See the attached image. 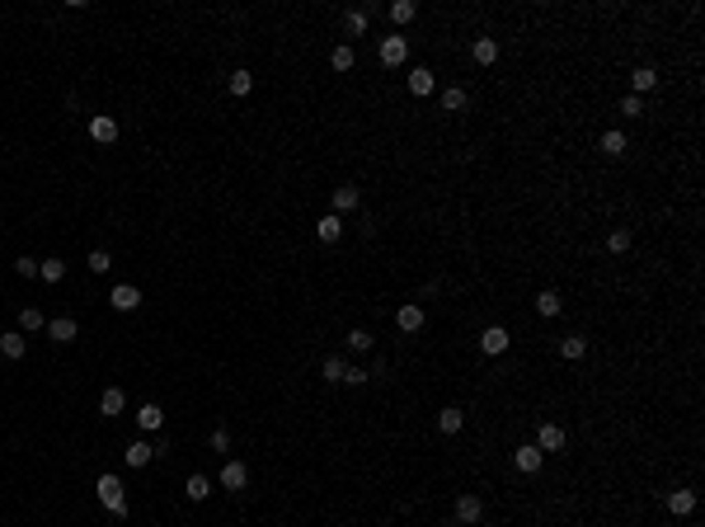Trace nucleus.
Returning a JSON list of instances; mask_svg holds the SVG:
<instances>
[{
	"label": "nucleus",
	"instance_id": "1",
	"mask_svg": "<svg viewBox=\"0 0 705 527\" xmlns=\"http://www.w3.org/2000/svg\"><path fill=\"white\" fill-rule=\"evenodd\" d=\"M94 495H99V504H104L113 518H127V495H123V480L118 475H99L94 480Z\"/></svg>",
	"mask_w": 705,
	"mask_h": 527
},
{
	"label": "nucleus",
	"instance_id": "2",
	"mask_svg": "<svg viewBox=\"0 0 705 527\" xmlns=\"http://www.w3.org/2000/svg\"><path fill=\"white\" fill-rule=\"evenodd\" d=\"M108 306H113V311H123V316H127V311H136V306H141V292L132 288V283H118V288L108 292Z\"/></svg>",
	"mask_w": 705,
	"mask_h": 527
},
{
	"label": "nucleus",
	"instance_id": "3",
	"mask_svg": "<svg viewBox=\"0 0 705 527\" xmlns=\"http://www.w3.org/2000/svg\"><path fill=\"white\" fill-rule=\"evenodd\" d=\"M541 461H546V452L536 448V443H527V448L513 452V466H518L522 475H536V471H541Z\"/></svg>",
	"mask_w": 705,
	"mask_h": 527
},
{
	"label": "nucleus",
	"instance_id": "4",
	"mask_svg": "<svg viewBox=\"0 0 705 527\" xmlns=\"http://www.w3.org/2000/svg\"><path fill=\"white\" fill-rule=\"evenodd\" d=\"M423 320H428V316H423V306H418V301H405V306L395 311V325H400L405 335H418V330H423Z\"/></svg>",
	"mask_w": 705,
	"mask_h": 527
},
{
	"label": "nucleus",
	"instance_id": "5",
	"mask_svg": "<svg viewBox=\"0 0 705 527\" xmlns=\"http://www.w3.org/2000/svg\"><path fill=\"white\" fill-rule=\"evenodd\" d=\"M508 344H513V335H508L503 325H489V330L480 335V348H484L489 358H498V353H508Z\"/></svg>",
	"mask_w": 705,
	"mask_h": 527
},
{
	"label": "nucleus",
	"instance_id": "6",
	"mask_svg": "<svg viewBox=\"0 0 705 527\" xmlns=\"http://www.w3.org/2000/svg\"><path fill=\"white\" fill-rule=\"evenodd\" d=\"M409 57V43H405V33H391V38H381V61L386 66H400Z\"/></svg>",
	"mask_w": 705,
	"mask_h": 527
},
{
	"label": "nucleus",
	"instance_id": "7",
	"mask_svg": "<svg viewBox=\"0 0 705 527\" xmlns=\"http://www.w3.org/2000/svg\"><path fill=\"white\" fill-rule=\"evenodd\" d=\"M245 485H249V466H245V461H226V466H221V490L235 495V490H245Z\"/></svg>",
	"mask_w": 705,
	"mask_h": 527
},
{
	"label": "nucleus",
	"instance_id": "8",
	"mask_svg": "<svg viewBox=\"0 0 705 527\" xmlns=\"http://www.w3.org/2000/svg\"><path fill=\"white\" fill-rule=\"evenodd\" d=\"M484 518V499L480 495H461L456 499V523H480Z\"/></svg>",
	"mask_w": 705,
	"mask_h": 527
},
{
	"label": "nucleus",
	"instance_id": "9",
	"mask_svg": "<svg viewBox=\"0 0 705 527\" xmlns=\"http://www.w3.org/2000/svg\"><path fill=\"white\" fill-rule=\"evenodd\" d=\"M136 428H141V433H160V428H165V410H160V405H141V410H136Z\"/></svg>",
	"mask_w": 705,
	"mask_h": 527
},
{
	"label": "nucleus",
	"instance_id": "10",
	"mask_svg": "<svg viewBox=\"0 0 705 527\" xmlns=\"http://www.w3.org/2000/svg\"><path fill=\"white\" fill-rule=\"evenodd\" d=\"M536 448H541V452H560V448H564V428H560V424H541Z\"/></svg>",
	"mask_w": 705,
	"mask_h": 527
},
{
	"label": "nucleus",
	"instance_id": "11",
	"mask_svg": "<svg viewBox=\"0 0 705 527\" xmlns=\"http://www.w3.org/2000/svg\"><path fill=\"white\" fill-rule=\"evenodd\" d=\"M90 137H94V141H118V123H113L108 113H94V118H90Z\"/></svg>",
	"mask_w": 705,
	"mask_h": 527
},
{
	"label": "nucleus",
	"instance_id": "12",
	"mask_svg": "<svg viewBox=\"0 0 705 527\" xmlns=\"http://www.w3.org/2000/svg\"><path fill=\"white\" fill-rule=\"evenodd\" d=\"M315 236L325 240V245H334V240L343 236V217H334V212H329V217H320V221H315Z\"/></svg>",
	"mask_w": 705,
	"mask_h": 527
},
{
	"label": "nucleus",
	"instance_id": "13",
	"mask_svg": "<svg viewBox=\"0 0 705 527\" xmlns=\"http://www.w3.org/2000/svg\"><path fill=\"white\" fill-rule=\"evenodd\" d=\"M48 335H52L57 344H71V339H76V316H57V320H48Z\"/></svg>",
	"mask_w": 705,
	"mask_h": 527
},
{
	"label": "nucleus",
	"instance_id": "14",
	"mask_svg": "<svg viewBox=\"0 0 705 527\" xmlns=\"http://www.w3.org/2000/svg\"><path fill=\"white\" fill-rule=\"evenodd\" d=\"M358 203H362V193H358V188H353V184L334 188V217H343V212H353V208H358Z\"/></svg>",
	"mask_w": 705,
	"mask_h": 527
},
{
	"label": "nucleus",
	"instance_id": "15",
	"mask_svg": "<svg viewBox=\"0 0 705 527\" xmlns=\"http://www.w3.org/2000/svg\"><path fill=\"white\" fill-rule=\"evenodd\" d=\"M691 508H696V495H691V490H673V495H668V513H673V518H686Z\"/></svg>",
	"mask_w": 705,
	"mask_h": 527
},
{
	"label": "nucleus",
	"instance_id": "16",
	"mask_svg": "<svg viewBox=\"0 0 705 527\" xmlns=\"http://www.w3.org/2000/svg\"><path fill=\"white\" fill-rule=\"evenodd\" d=\"M433 85H438V80H433V71H428V66H414V76H409V95H418V99H423V95H433Z\"/></svg>",
	"mask_w": 705,
	"mask_h": 527
},
{
	"label": "nucleus",
	"instance_id": "17",
	"mask_svg": "<svg viewBox=\"0 0 705 527\" xmlns=\"http://www.w3.org/2000/svg\"><path fill=\"white\" fill-rule=\"evenodd\" d=\"M583 353H588V339H583V335H569V339H560V358H564V363H578Z\"/></svg>",
	"mask_w": 705,
	"mask_h": 527
},
{
	"label": "nucleus",
	"instance_id": "18",
	"mask_svg": "<svg viewBox=\"0 0 705 527\" xmlns=\"http://www.w3.org/2000/svg\"><path fill=\"white\" fill-rule=\"evenodd\" d=\"M24 348H28V344H24V335H19V330L0 335V353H5V358H14V363H19V358H24Z\"/></svg>",
	"mask_w": 705,
	"mask_h": 527
},
{
	"label": "nucleus",
	"instance_id": "19",
	"mask_svg": "<svg viewBox=\"0 0 705 527\" xmlns=\"http://www.w3.org/2000/svg\"><path fill=\"white\" fill-rule=\"evenodd\" d=\"M536 311H541V316H560V311H564V297H560L555 288H546L541 297H536Z\"/></svg>",
	"mask_w": 705,
	"mask_h": 527
},
{
	"label": "nucleus",
	"instance_id": "20",
	"mask_svg": "<svg viewBox=\"0 0 705 527\" xmlns=\"http://www.w3.org/2000/svg\"><path fill=\"white\" fill-rule=\"evenodd\" d=\"M470 52H475V61H480V66H494V61H498V43H494V38H475V48H470Z\"/></svg>",
	"mask_w": 705,
	"mask_h": 527
},
{
	"label": "nucleus",
	"instance_id": "21",
	"mask_svg": "<svg viewBox=\"0 0 705 527\" xmlns=\"http://www.w3.org/2000/svg\"><path fill=\"white\" fill-rule=\"evenodd\" d=\"M626 132H602V156H626Z\"/></svg>",
	"mask_w": 705,
	"mask_h": 527
},
{
	"label": "nucleus",
	"instance_id": "22",
	"mask_svg": "<svg viewBox=\"0 0 705 527\" xmlns=\"http://www.w3.org/2000/svg\"><path fill=\"white\" fill-rule=\"evenodd\" d=\"M123 405H127V395L118 391V386H108V391L99 395V410H104V415H123Z\"/></svg>",
	"mask_w": 705,
	"mask_h": 527
},
{
	"label": "nucleus",
	"instance_id": "23",
	"mask_svg": "<svg viewBox=\"0 0 705 527\" xmlns=\"http://www.w3.org/2000/svg\"><path fill=\"white\" fill-rule=\"evenodd\" d=\"M367 24H371V14H367V10H348V14H343V28H348L353 38H362Z\"/></svg>",
	"mask_w": 705,
	"mask_h": 527
},
{
	"label": "nucleus",
	"instance_id": "24",
	"mask_svg": "<svg viewBox=\"0 0 705 527\" xmlns=\"http://www.w3.org/2000/svg\"><path fill=\"white\" fill-rule=\"evenodd\" d=\"M461 424H466V415H461L456 405H447L442 415H438V428H442V433H461Z\"/></svg>",
	"mask_w": 705,
	"mask_h": 527
},
{
	"label": "nucleus",
	"instance_id": "25",
	"mask_svg": "<svg viewBox=\"0 0 705 527\" xmlns=\"http://www.w3.org/2000/svg\"><path fill=\"white\" fill-rule=\"evenodd\" d=\"M38 278H43V283H61V278H66V264H61V259H43V264H38Z\"/></svg>",
	"mask_w": 705,
	"mask_h": 527
},
{
	"label": "nucleus",
	"instance_id": "26",
	"mask_svg": "<svg viewBox=\"0 0 705 527\" xmlns=\"http://www.w3.org/2000/svg\"><path fill=\"white\" fill-rule=\"evenodd\" d=\"M630 85H635V99H640L644 90H653V85H658V71H649V66H640V71L630 76Z\"/></svg>",
	"mask_w": 705,
	"mask_h": 527
},
{
	"label": "nucleus",
	"instance_id": "27",
	"mask_svg": "<svg viewBox=\"0 0 705 527\" xmlns=\"http://www.w3.org/2000/svg\"><path fill=\"white\" fill-rule=\"evenodd\" d=\"M207 495H212V480H207V475H188V499L203 504Z\"/></svg>",
	"mask_w": 705,
	"mask_h": 527
},
{
	"label": "nucleus",
	"instance_id": "28",
	"mask_svg": "<svg viewBox=\"0 0 705 527\" xmlns=\"http://www.w3.org/2000/svg\"><path fill=\"white\" fill-rule=\"evenodd\" d=\"M442 108H447V113H461V108H466V90H461V85L442 90Z\"/></svg>",
	"mask_w": 705,
	"mask_h": 527
},
{
	"label": "nucleus",
	"instance_id": "29",
	"mask_svg": "<svg viewBox=\"0 0 705 527\" xmlns=\"http://www.w3.org/2000/svg\"><path fill=\"white\" fill-rule=\"evenodd\" d=\"M123 457H127V466H146V461H151L156 452H151V443H132V448L123 452Z\"/></svg>",
	"mask_w": 705,
	"mask_h": 527
},
{
	"label": "nucleus",
	"instance_id": "30",
	"mask_svg": "<svg viewBox=\"0 0 705 527\" xmlns=\"http://www.w3.org/2000/svg\"><path fill=\"white\" fill-rule=\"evenodd\" d=\"M630 240H635V236H630L626 226H616V231L606 236V250H611V255H626V250H630Z\"/></svg>",
	"mask_w": 705,
	"mask_h": 527
},
{
	"label": "nucleus",
	"instance_id": "31",
	"mask_svg": "<svg viewBox=\"0 0 705 527\" xmlns=\"http://www.w3.org/2000/svg\"><path fill=\"white\" fill-rule=\"evenodd\" d=\"M414 14H418V5H414V0H395V5H391V19H395V24H409Z\"/></svg>",
	"mask_w": 705,
	"mask_h": 527
},
{
	"label": "nucleus",
	"instance_id": "32",
	"mask_svg": "<svg viewBox=\"0 0 705 527\" xmlns=\"http://www.w3.org/2000/svg\"><path fill=\"white\" fill-rule=\"evenodd\" d=\"M226 85H231V95H249V90H254V76H249V71H231Z\"/></svg>",
	"mask_w": 705,
	"mask_h": 527
},
{
	"label": "nucleus",
	"instance_id": "33",
	"mask_svg": "<svg viewBox=\"0 0 705 527\" xmlns=\"http://www.w3.org/2000/svg\"><path fill=\"white\" fill-rule=\"evenodd\" d=\"M43 325H48V320H43L38 306H24V311H19V330H43Z\"/></svg>",
	"mask_w": 705,
	"mask_h": 527
},
{
	"label": "nucleus",
	"instance_id": "34",
	"mask_svg": "<svg viewBox=\"0 0 705 527\" xmlns=\"http://www.w3.org/2000/svg\"><path fill=\"white\" fill-rule=\"evenodd\" d=\"M329 66H334V71H353V48H343V43H339V48L329 52Z\"/></svg>",
	"mask_w": 705,
	"mask_h": 527
},
{
	"label": "nucleus",
	"instance_id": "35",
	"mask_svg": "<svg viewBox=\"0 0 705 527\" xmlns=\"http://www.w3.org/2000/svg\"><path fill=\"white\" fill-rule=\"evenodd\" d=\"M348 348L353 353H367L371 348V330H348Z\"/></svg>",
	"mask_w": 705,
	"mask_h": 527
},
{
	"label": "nucleus",
	"instance_id": "36",
	"mask_svg": "<svg viewBox=\"0 0 705 527\" xmlns=\"http://www.w3.org/2000/svg\"><path fill=\"white\" fill-rule=\"evenodd\" d=\"M108 268H113V255L108 250H94L90 255V273H108Z\"/></svg>",
	"mask_w": 705,
	"mask_h": 527
},
{
	"label": "nucleus",
	"instance_id": "37",
	"mask_svg": "<svg viewBox=\"0 0 705 527\" xmlns=\"http://www.w3.org/2000/svg\"><path fill=\"white\" fill-rule=\"evenodd\" d=\"M14 273H19V278H38V259H33V255H19V259H14Z\"/></svg>",
	"mask_w": 705,
	"mask_h": 527
},
{
	"label": "nucleus",
	"instance_id": "38",
	"mask_svg": "<svg viewBox=\"0 0 705 527\" xmlns=\"http://www.w3.org/2000/svg\"><path fill=\"white\" fill-rule=\"evenodd\" d=\"M343 372H348L343 358H325V381H343Z\"/></svg>",
	"mask_w": 705,
	"mask_h": 527
},
{
	"label": "nucleus",
	"instance_id": "39",
	"mask_svg": "<svg viewBox=\"0 0 705 527\" xmlns=\"http://www.w3.org/2000/svg\"><path fill=\"white\" fill-rule=\"evenodd\" d=\"M343 381H348V386H362V381H371V372H367V368H353V363H348Z\"/></svg>",
	"mask_w": 705,
	"mask_h": 527
},
{
	"label": "nucleus",
	"instance_id": "40",
	"mask_svg": "<svg viewBox=\"0 0 705 527\" xmlns=\"http://www.w3.org/2000/svg\"><path fill=\"white\" fill-rule=\"evenodd\" d=\"M621 113H626V118H640V113H644V104H640L635 95H626V99H621Z\"/></svg>",
	"mask_w": 705,
	"mask_h": 527
},
{
	"label": "nucleus",
	"instance_id": "41",
	"mask_svg": "<svg viewBox=\"0 0 705 527\" xmlns=\"http://www.w3.org/2000/svg\"><path fill=\"white\" fill-rule=\"evenodd\" d=\"M212 448H216V452H231V433H226V428H216V433H212Z\"/></svg>",
	"mask_w": 705,
	"mask_h": 527
},
{
	"label": "nucleus",
	"instance_id": "42",
	"mask_svg": "<svg viewBox=\"0 0 705 527\" xmlns=\"http://www.w3.org/2000/svg\"><path fill=\"white\" fill-rule=\"evenodd\" d=\"M447 527H456V523H447Z\"/></svg>",
	"mask_w": 705,
	"mask_h": 527
}]
</instances>
